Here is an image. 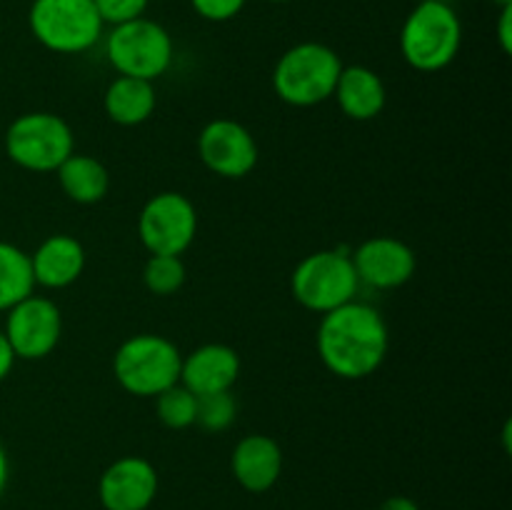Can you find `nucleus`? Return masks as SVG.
I'll return each mask as SVG.
<instances>
[{
    "label": "nucleus",
    "instance_id": "f257e3e1",
    "mask_svg": "<svg viewBox=\"0 0 512 510\" xmlns=\"http://www.w3.org/2000/svg\"><path fill=\"white\" fill-rule=\"evenodd\" d=\"M390 348L388 323L368 303L330 310L318 325V355L325 368L343 380H363L383 365Z\"/></svg>",
    "mask_w": 512,
    "mask_h": 510
},
{
    "label": "nucleus",
    "instance_id": "f03ea898",
    "mask_svg": "<svg viewBox=\"0 0 512 510\" xmlns=\"http://www.w3.org/2000/svg\"><path fill=\"white\" fill-rule=\"evenodd\" d=\"M463 45V23L445 0H420L400 30V53L420 73L448 68Z\"/></svg>",
    "mask_w": 512,
    "mask_h": 510
},
{
    "label": "nucleus",
    "instance_id": "7ed1b4c3",
    "mask_svg": "<svg viewBox=\"0 0 512 510\" xmlns=\"http://www.w3.org/2000/svg\"><path fill=\"white\" fill-rule=\"evenodd\" d=\"M343 60L325 43H298L273 68V88L293 108H315L333 98Z\"/></svg>",
    "mask_w": 512,
    "mask_h": 510
},
{
    "label": "nucleus",
    "instance_id": "20e7f679",
    "mask_svg": "<svg viewBox=\"0 0 512 510\" xmlns=\"http://www.w3.org/2000/svg\"><path fill=\"white\" fill-rule=\"evenodd\" d=\"M180 355L173 340L155 333H140L123 340L113 355V375L125 393L135 398H155L170 385L180 383Z\"/></svg>",
    "mask_w": 512,
    "mask_h": 510
},
{
    "label": "nucleus",
    "instance_id": "39448f33",
    "mask_svg": "<svg viewBox=\"0 0 512 510\" xmlns=\"http://www.w3.org/2000/svg\"><path fill=\"white\" fill-rule=\"evenodd\" d=\"M5 153L18 168L30 173H55L75 153L73 128L55 113H23L5 130Z\"/></svg>",
    "mask_w": 512,
    "mask_h": 510
},
{
    "label": "nucleus",
    "instance_id": "423d86ee",
    "mask_svg": "<svg viewBox=\"0 0 512 510\" xmlns=\"http://www.w3.org/2000/svg\"><path fill=\"white\" fill-rule=\"evenodd\" d=\"M28 23L33 38L60 55L85 53L105 28L93 0H33Z\"/></svg>",
    "mask_w": 512,
    "mask_h": 510
},
{
    "label": "nucleus",
    "instance_id": "0eeeda50",
    "mask_svg": "<svg viewBox=\"0 0 512 510\" xmlns=\"http://www.w3.org/2000/svg\"><path fill=\"white\" fill-rule=\"evenodd\" d=\"M290 288L303 308L325 315L355 300L360 280L350 253L315 250L295 265L290 275Z\"/></svg>",
    "mask_w": 512,
    "mask_h": 510
},
{
    "label": "nucleus",
    "instance_id": "6e6552de",
    "mask_svg": "<svg viewBox=\"0 0 512 510\" xmlns=\"http://www.w3.org/2000/svg\"><path fill=\"white\" fill-rule=\"evenodd\" d=\"M173 38L150 18L115 25L105 40V53L118 75L140 80H158L173 63Z\"/></svg>",
    "mask_w": 512,
    "mask_h": 510
},
{
    "label": "nucleus",
    "instance_id": "1a4fd4ad",
    "mask_svg": "<svg viewBox=\"0 0 512 510\" xmlns=\"http://www.w3.org/2000/svg\"><path fill=\"white\" fill-rule=\"evenodd\" d=\"M138 235L150 255H183L198 235L193 200L175 190L153 195L138 215Z\"/></svg>",
    "mask_w": 512,
    "mask_h": 510
},
{
    "label": "nucleus",
    "instance_id": "9d476101",
    "mask_svg": "<svg viewBox=\"0 0 512 510\" xmlns=\"http://www.w3.org/2000/svg\"><path fill=\"white\" fill-rule=\"evenodd\" d=\"M15 358L43 360L63 338V315L50 298L28 295L8 310L3 328Z\"/></svg>",
    "mask_w": 512,
    "mask_h": 510
},
{
    "label": "nucleus",
    "instance_id": "9b49d317",
    "mask_svg": "<svg viewBox=\"0 0 512 510\" xmlns=\"http://www.w3.org/2000/svg\"><path fill=\"white\" fill-rule=\"evenodd\" d=\"M198 153L210 173L228 180H240L253 173L260 158L253 133L230 118H215L200 130Z\"/></svg>",
    "mask_w": 512,
    "mask_h": 510
},
{
    "label": "nucleus",
    "instance_id": "f8f14e48",
    "mask_svg": "<svg viewBox=\"0 0 512 510\" xmlns=\"http://www.w3.org/2000/svg\"><path fill=\"white\" fill-rule=\"evenodd\" d=\"M360 283L378 290H395L410 283L418 268L415 250L405 240L393 235H378L355 248L350 253Z\"/></svg>",
    "mask_w": 512,
    "mask_h": 510
},
{
    "label": "nucleus",
    "instance_id": "ddd939ff",
    "mask_svg": "<svg viewBox=\"0 0 512 510\" xmlns=\"http://www.w3.org/2000/svg\"><path fill=\"white\" fill-rule=\"evenodd\" d=\"M98 493L105 510H148L158 495V473L140 455H125L103 470Z\"/></svg>",
    "mask_w": 512,
    "mask_h": 510
},
{
    "label": "nucleus",
    "instance_id": "4468645a",
    "mask_svg": "<svg viewBox=\"0 0 512 510\" xmlns=\"http://www.w3.org/2000/svg\"><path fill=\"white\" fill-rule=\"evenodd\" d=\"M240 378V355L225 343H205L180 363V383L193 395L228 393Z\"/></svg>",
    "mask_w": 512,
    "mask_h": 510
},
{
    "label": "nucleus",
    "instance_id": "2eb2a0df",
    "mask_svg": "<svg viewBox=\"0 0 512 510\" xmlns=\"http://www.w3.org/2000/svg\"><path fill=\"white\" fill-rule=\"evenodd\" d=\"M235 480L250 493H265L283 473V450L270 435L253 433L238 440L230 458Z\"/></svg>",
    "mask_w": 512,
    "mask_h": 510
},
{
    "label": "nucleus",
    "instance_id": "dca6fc26",
    "mask_svg": "<svg viewBox=\"0 0 512 510\" xmlns=\"http://www.w3.org/2000/svg\"><path fill=\"white\" fill-rule=\"evenodd\" d=\"M35 285L60 290L73 285L85 270V248L78 238L65 233L48 235L30 255Z\"/></svg>",
    "mask_w": 512,
    "mask_h": 510
},
{
    "label": "nucleus",
    "instance_id": "f3484780",
    "mask_svg": "<svg viewBox=\"0 0 512 510\" xmlns=\"http://www.w3.org/2000/svg\"><path fill=\"white\" fill-rule=\"evenodd\" d=\"M333 98L345 118L365 123V120H375L385 110L388 88L383 78L368 65H343Z\"/></svg>",
    "mask_w": 512,
    "mask_h": 510
},
{
    "label": "nucleus",
    "instance_id": "a211bd4d",
    "mask_svg": "<svg viewBox=\"0 0 512 510\" xmlns=\"http://www.w3.org/2000/svg\"><path fill=\"white\" fill-rule=\"evenodd\" d=\"M155 103H158L155 85L150 80L128 78V75H118L103 95L105 115L123 128H135V125L145 123L153 115Z\"/></svg>",
    "mask_w": 512,
    "mask_h": 510
},
{
    "label": "nucleus",
    "instance_id": "6ab92c4d",
    "mask_svg": "<svg viewBox=\"0 0 512 510\" xmlns=\"http://www.w3.org/2000/svg\"><path fill=\"white\" fill-rule=\"evenodd\" d=\"M65 198L78 205H95L108 195L110 173L98 158L83 153H70L55 170Z\"/></svg>",
    "mask_w": 512,
    "mask_h": 510
},
{
    "label": "nucleus",
    "instance_id": "aec40b11",
    "mask_svg": "<svg viewBox=\"0 0 512 510\" xmlns=\"http://www.w3.org/2000/svg\"><path fill=\"white\" fill-rule=\"evenodd\" d=\"M33 288L30 255L18 245L0 240V313H8L13 305L33 295Z\"/></svg>",
    "mask_w": 512,
    "mask_h": 510
},
{
    "label": "nucleus",
    "instance_id": "412c9836",
    "mask_svg": "<svg viewBox=\"0 0 512 510\" xmlns=\"http://www.w3.org/2000/svg\"><path fill=\"white\" fill-rule=\"evenodd\" d=\"M155 413L158 420L170 430H185L195 425L198 413V395L190 393L183 383H175L155 395Z\"/></svg>",
    "mask_w": 512,
    "mask_h": 510
},
{
    "label": "nucleus",
    "instance_id": "4be33fe9",
    "mask_svg": "<svg viewBox=\"0 0 512 510\" xmlns=\"http://www.w3.org/2000/svg\"><path fill=\"white\" fill-rule=\"evenodd\" d=\"M183 255H150L143 268V283L153 295H175L185 285Z\"/></svg>",
    "mask_w": 512,
    "mask_h": 510
},
{
    "label": "nucleus",
    "instance_id": "5701e85b",
    "mask_svg": "<svg viewBox=\"0 0 512 510\" xmlns=\"http://www.w3.org/2000/svg\"><path fill=\"white\" fill-rule=\"evenodd\" d=\"M238 415V403L233 393H213L198 395V413H195V425L205 433H223L235 423Z\"/></svg>",
    "mask_w": 512,
    "mask_h": 510
},
{
    "label": "nucleus",
    "instance_id": "b1692460",
    "mask_svg": "<svg viewBox=\"0 0 512 510\" xmlns=\"http://www.w3.org/2000/svg\"><path fill=\"white\" fill-rule=\"evenodd\" d=\"M103 25H123L130 20L145 18L150 0H93Z\"/></svg>",
    "mask_w": 512,
    "mask_h": 510
},
{
    "label": "nucleus",
    "instance_id": "393cba45",
    "mask_svg": "<svg viewBox=\"0 0 512 510\" xmlns=\"http://www.w3.org/2000/svg\"><path fill=\"white\" fill-rule=\"evenodd\" d=\"M248 0H190L195 13L203 20L210 23H225V20H233L240 10L245 8Z\"/></svg>",
    "mask_w": 512,
    "mask_h": 510
},
{
    "label": "nucleus",
    "instance_id": "a878e982",
    "mask_svg": "<svg viewBox=\"0 0 512 510\" xmlns=\"http://www.w3.org/2000/svg\"><path fill=\"white\" fill-rule=\"evenodd\" d=\"M498 43L503 53L508 55L512 50V3L500 5V18H498Z\"/></svg>",
    "mask_w": 512,
    "mask_h": 510
},
{
    "label": "nucleus",
    "instance_id": "bb28decb",
    "mask_svg": "<svg viewBox=\"0 0 512 510\" xmlns=\"http://www.w3.org/2000/svg\"><path fill=\"white\" fill-rule=\"evenodd\" d=\"M15 360H18V358H15V353H13V348H10L8 338H5V333L0 330V383H3V380L10 375Z\"/></svg>",
    "mask_w": 512,
    "mask_h": 510
},
{
    "label": "nucleus",
    "instance_id": "cd10ccee",
    "mask_svg": "<svg viewBox=\"0 0 512 510\" xmlns=\"http://www.w3.org/2000/svg\"><path fill=\"white\" fill-rule=\"evenodd\" d=\"M378 510H420V508L415 500L405 498V495H393V498L385 500Z\"/></svg>",
    "mask_w": 512,
    "mask_h": 510
},
{
    "label": "nucleus",
    "instance_id": "c85d7f7f",
    "mask_svg": "<svg viewBox=\"0 0 512 510\" xmlns=\"http://www.w3.org/2000/svg\"><path fill=\"white\" fill-rule=\"evenodd\" d=\"M5 483H8V455H5L3 443H0V495H3Z\"/></svg>",
    "mask_w": 512,
    "mask_h": 510
},
{
    "label": "nucleus",
    "instance_id": "c756f323",
    "mask_svg": "<svg viewBox=\"0 0 512 510\" xmlns=\"http://www.w3.org/2000/svg\"><path fill=\"white\" fill-rule=\"evenodd\" d=\"M495 3H498V5H510L512 0H495Z\"/></svg>",
    "mask_w": 512,
    "mask_h": 510
},
{
    "label": "nucleus",
    "instance_id": "7c9ffc66",
    "mask_svg": "<svg viewBox=\"0 0 512 510\" xmlns=\"http://www.w3.org/2000/svg\"><path fill=\"white\" fill-rule=\"evenodd\" d=\"M268 3H290V0H268Z\"/></svg>",
    "mask_w": 512,
    "mask_h": 510
}]
</instances>
